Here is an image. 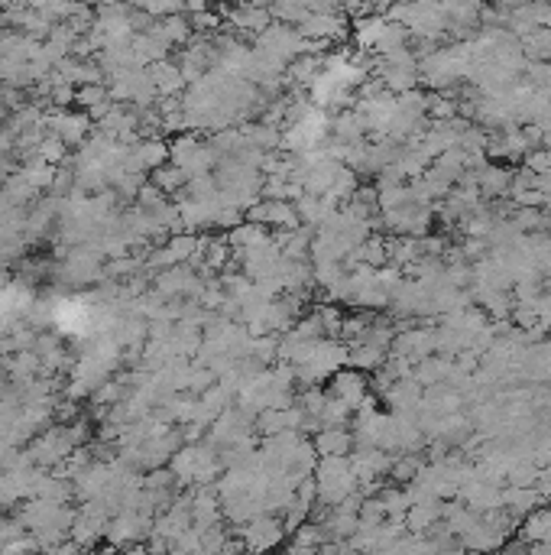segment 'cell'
I'll list each match as a JSON object with an SVG mask.
<instances>
[{
	"label": "cell",
	"mask_w": 551,
	"mask_h": 555,
	"mask_svg": "<svg viewBox=\"0 0 551 555\" xmlns=\"http://www.w3.org/2000/svg\"><path fill=\"white\" fill-rule=\"evenodd\" d=\"M240 533H244V546L250 549V555H263V552H273L286 539V523L276 520L273 513H263V517L247 520Z\"/></svg>",
	"instance_id": "cell-1"
}]
</instances>
